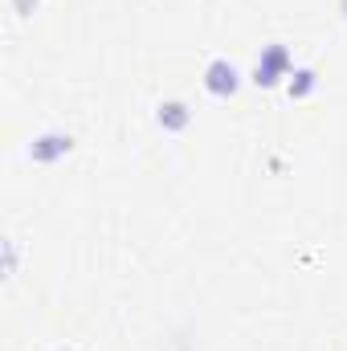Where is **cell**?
<instances>
[{"label":"cell","mask_w":347,"mask_h":351,"mask_svg":"<svg viewBox=\"0 0 347 351\" xmlns=\"http://www.w3.org/2000/svg\"><path fill=\"white\" fill-rule=\"evenodd\" d=\"M237 86H241V70H237L229 58L208 62V70H204V90H208V94L229 98V94H237Z\"/></svg>","instance_id":"cell-1"},{"label":"cell","mask_w":347,"mask_h":351,"mask_svg":"<svg viewBox=\"0 0 347 351\" xmlns=\"http://www.w3.org/2000/svg\"><path fill=\"white\" fill-rule=\"evenodd\" d=\"M188 106L184 102H164L160 106V127H168V131H180V127H188Z\"/></svg>","instance_id":"cell-4"},{"label":"cell","mask_w":347,"mask_h":351,"mask_svg":"<svg viewBox=\"0 0 347 351\" xmlns=\"http://www.w3.org/2000/svg\"><path fill=\"white\" fill-rule=\"evenodd\" d=\"M70 147H74V139H70V135L49 131V135H37V139L29 143V160H37V164H53V160H62Z\"/></svg>","instance_id":"cell-2"},{"label":"cell","mask_w":347,"mask_h":351,"mask_svg":"<svg viewBox=\"0 0 347 351\" xmlns=\"http://www.w3.org/2000/svg\"><path fill=\"white\" fill-rule=\"evenodd\" d=\"M307 90H315V70H298L290 78V94H307Z\"/></svg>","instance_id":"cell-5"},{"label":"cell","mask_w":347,"mask_h":351,"mask_svg":"<svg viewBox=\"0 0 347 351\" xmlns=\"http://www.w3.org/2000/svg\"><path fill=\"white\" fill-rule=\"evenodd\" d=\"M286 70H290V53H286L282 45H270V49L261 53L258 70H254V82H258V86H274Z\"/></svg>","instance_id":"cell-3"}]
</instances>
